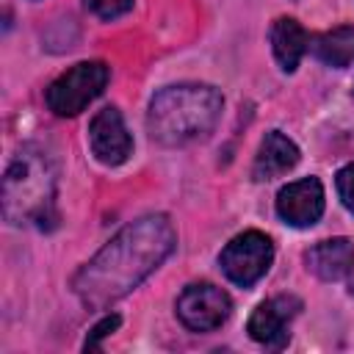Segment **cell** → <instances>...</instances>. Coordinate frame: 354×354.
Masks as SVG:
<instances>
[{"label":"cell","mask_w":354,"mask_h":354,"mask_svg":"<svg viewBox=\"0 0 354 354\" xmlns=\"http://www.w3.org/2000/svg\"><path fill=\"white\" fill-rule=\"evenodd\" d=\"M230 313H232L230 296L210 282L188 285L177 296V318L191 332H213L230 318Z\"/></svg>","instance_id":"8992f818"},{"label":"cell","mask_w":354,"mask_h":354,"mask_svg":"<svg viewBox=\"0 0 354 354\" xmlns=\"http://www.w3.org/2000/svg\"><path fill=\"white\" fill-rule=\"evenodd\" d=\"M55 199V166L39 147H22L3 177V216L11 224L44 221Z\"/></svg>","instance_id":"3957f363"},{"label":"cell","mask_w":354,"mask_h":354,"mask_svg":"<svg viewBox=\"0 0 354 354\" xmlns=\"http://www.w3.org/2000/svg\"><path fill=\"white\" fill-rule=\"evenodd\" d=\"M277 213L290 227H313L324 213V185L318 177L288 183L277 194Z\"/></svg>","instance_id":"9c48e42d"},{"label":"cell","mask_w":354,"mask_h":354,"mask_svg":"<svg viewBox=\"0 0 354 354\" xmlns=\"http://www.w3.org/2000/svg\"><path fill=\"white\" fill-rule=\"evenodd\" d=\"M177 232L163 213L144 216L122 227L72 279L75 296L100 310L138 288L171 252Z\"/></svg>","instance_id":"6da1fadb"},{"label":"cell","mask_w":354,"mask_h":354,"mask_svg":"<svg viewBox=\"0 0 354 354\" xmlns=\"http://www.w3.org/2000/svg\"><path fill=\"white\" fill-rule=\"evenodd\" d=\"M321 64L326 66H348L354 64V28L351 25H340V28H332L326 33H318L310 39V47H307Z\"/></svg>","instance_id":"4fadbf2b"},{"label":"cell","mask_w":354,"mask_h":354,"mask_svg":"<svg viewBox=\"0 0 354 354\" xmlns=\"http://www.w3.org/2000/svg\"><path fill=\"white\" fill-rule=\"evenodd\" d=\"M274 260V243L268 235L257 232V230H246L241 235H235L218 254L221 271L227 274L230 282L249 288L254 285L271 266Z\"/></svg>","instance_id":"5b68a950"},{"label":"cell","mask_w":354,"mask_h":354,"mask_svg":"<svg viewBox=\"0 0 354 354\" xmlns=\"http://www.w3.org/2000/svg\"><path fill=\"white\" fill-rule=\"evenodd\" d=\"M119 324H122V318H119L116 313L105 315L100 324H94V329L88 332V337H86V343H83V348H86V351L100 348V340H102V337H108L111 332H116V329H119Z\"/></svg>","instance_id":"9a60e30c"},{"label":"cell","mask_w":354,"mask_h":354,"mask_svg":"<svg viewBox=\"0 0 354 354\" xmlns=\"http://www.w3.org/2000/svg\"><path fill=\"white\" fill-rule=\"evenodd\" d=\"M301 310V301L296 296H274L263 304L254 307V313L249 315L246 332L252 340L279 348L288 340V324L296 318V313Z\"/></svg>","instance_id":"ba28073f"},{"label":"cell","mask_w":354,"mask_h":354,"mask_svg":"<svg viewBox=\"0 0 354 354\" xmlns=\"http://www.w3.org/2000/svg\"><path fill=\"white\" fill-rule=\"evenodd\" d=\"M88 11H94L97 17L102 19H113V17H122L133 8V0H83Z\"/></svg>","instance_id":"5bb4252c"},{"label":"cell","mask_w":354,"mask_h":354,"mask_svg":"<svg viewBox=\"0 0 354 354\" xmlns=\"http://www.w3.org/2000/svg\"><path fill=\"white\" fill-rule=\"evenodd\" d=\"M304 260H307V268L318 279L335 282L354 271V243L348 238H329V241L315 243L304 254Z\"/></svg>","instance_id":"30bf717a"},{"label":"cell","mask_w":354,"mask_h":354,"mask_svg":"<svg viewBox=\"0 0 354 354\" xmlns=\"http://www.w3.org/2000/svg\"><path fill=\"white\" fill-rule=\"evenodd\" d=\"M335 185H337V194H340L343 205L354 213V163H348V166H343V169L337 171Z\"/></svg>","instance_id":"2e32d148"},{"label":"cell","mask_w":354,"mask_h":354,"mask_svg":"<svg viewBox=\"0 0 354 354\" xmlns=\"http://www.w3.org/2000/svg\"><path fill=\"white\" fill-rule=\"evenodd\" d=\"M111 69L102 61H80L64 75H58L47 88V108L55 116H77L94 102L108 86Z\"/></svg>","instance_id":"277c9868"},{"label":"cell","mask_w":354,"mask_h":354,"mask_svg":"<svg viewBox=\"0 0 354 354\" xmlns=\"http://www.w3.org/2000/svg\"><path fill=\"white\" fill-rule=\"evenodd\" d=\"M296 163H299V147L288 136H282L279 130H271L260 141V149H257V158L252 166V177L260 183L274 180V177L290 171Z\"/></svg>","instance_id":"8fae6325"},{"label":"cell","mask_w":354,"mask_h":354,"mask_svg":"<svg viewBox=\"0 0 354 354\" xmlns=\"http://www.w3.org/2000/svg\"><path fill=\"white\" fill-rule=\"evenodd\" d=\"M268 39H271V50H274V58L279 61V66L285 72H293L301 61V55L307 53L310 47V39H307V30L290 19V17H279L274 19L271 30H268Z\"/></svg>","instance_id":"7c38bea8"},{"label":"cell","mask_w":354,"mask_h":354,"mask_svg":"<svg viewBox=\"0 0 354 354\" xmlns=\"http://www.w3.org/2000/svg\"><path fill=\"white\" fill-rule=\"evenodd\" d=\"M224 100L213 86L180 83L160 88L147 111L149 136L163 147H183L196 138H205L218 116Z\"/></svg>","instance_id":"7a4b0ae2"},{"label":"cell","mask_w":354,"mask_h":354,"mask_svg":"<svg viewBox=\"0 0 354 354\" xmlns=\"http://www.w3.org/2000/svg\"><path fill=\"white\" fill-rule=\"evenodd\" d=\"M88 141H91L94 158L105 166H119L133 152V138L124 127V119L111 105L94 113V119L88 124Z\"/></svg>","instance_id":"52a82bcc"}]
</instances>
